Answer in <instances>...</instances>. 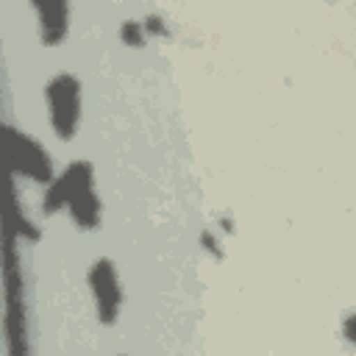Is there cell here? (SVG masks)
<instances>
[{"mask_svg":"<svg viewBox=\"0 0 356 356\" xmlns=\"http://www.w3.org/2000/svg\"><path fill=\"white\" fill-rule=\"evenodd\" d=\"M3 150H6V159L17 175H25L36 184H50L56 178L47 147H42L25 131L3 128Z\"/></svg>","mask_w":356,"mask_h":356,"instance_id":"3","label":"cell"},{"mask_svg":"<svg viewBox=\"0 0 356 356\" xmlns=\"http://www.w3.org/2000/svg\"><path fill=\"white\" fill-rule=\"evenodd\" d=\"M36 14H39V28H42V42L50 44V47L58 44L67 36V28H70L67 6L64 3H39Z\"/></svg>","mask_w":356,"mask_h":356,"instance_id":"5","label":"cell"},{"mask_svg":"<svg viewBox=\"0 0 356 356\" xmlns=\"http://www.w3.org/2000/svg\"><path fill=\"white\" fill-rule=\"evenodd\" d=\"M47 214H56L58 209H67V214L72 217V222L83 231L97 228L100 225V197L95 189V178H92V164L89 161H72L58 178L50 181L44 206Z\"/></svg>","mask_w":356,"mask_h":356,"instance_id":"1","label":"cell"},{"mask_svg":"<svg viewBox=\"0 0 356 356\" xmlns=\"http://www.w3.org/2000/svg\"><path fill=\"white\" fill-rule=\"evenodd\" d=\"M47 100V120L58 139H72L81 128V111H83V92L81 81L72 72H58L44 86Z\"/></svg>","mask_w":356,"mask_h":356,"instance_id":"2","label":"cell"},{"mask_svg":"<svg viewBox=\"0 0 356 356\" xmlns=\"http://www.w3.org/2000/svg\"><path fill=\"white\" fill-rule=\"evenodd\" d=\"M89 289H92V300L97 309V317L103 325H111L120 317L122 309V284L117 275V267L111 259H97L86 275Z\"/></svg>","mask_w":356,"mask_h":356,"instance_id":"4","label":"cell"}]
</instances>
